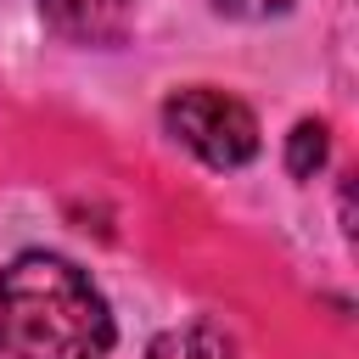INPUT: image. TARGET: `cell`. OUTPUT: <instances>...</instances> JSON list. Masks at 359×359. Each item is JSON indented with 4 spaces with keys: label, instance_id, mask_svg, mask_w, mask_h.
Wrapping results in <instances>:
<instances>
[{
    "label": "cell",
    "instance_id": "6da1fadb",
    "mask_svg": "<svg viewBox=\"0 0 359 359\" xmlns=\"http://www.w3.org/2000/svg\"><path fill=\"white\" fill-rule=\"evenodd\" d=\"M112 309L95 280L56 252H17L0 269L6 359H107Z\"/></svg>",
    "mask_w": 359,
    "mask_h": 359
},
{
    "label": "cell",
    "instance_id": "7a4b0ae2",
    "mask_svg": "<svg viewBox=\"0 0 359 359\" xmlns=\"http://www.w3.org/2000/svg\"><path fill=\"white\" fill-rule=\"evenodd\" d=\"M163 129L191 151L202 157L208 168H241L258 157V118L247 101L224 95V90H208V84H191L180 95L163 101Z\"/></svg>",
    "mask_w": 359,
    "mask_h": 359
},
{
    "label": "cell",
    "instance_id": "3957f363",
    "mask_svg": "<svg viewBox=\"0 0 359 359\" xmlns=\"http://www.w3.org/2000/svg\"><path fill=\"white\" fill-rule=\"evenodd\" d=\"M39 17L73 45H118L129 28V0H39Z\"/></svg>",
    "mask_w": 359,
    "mask_h": 359
},
{
    "label": "cell",
    "instance_id": "277c9868",
    "mask_svg": "<svg viewBox=\"0 0 359 359\" xmlns=\"http://www.w3.org/2000/svg\"><path fill=\"white\" fill-rule=\"evenodd\" d=\"M146 359H236V348L213 320H191V325H174V331L151 337Z\"/></svg>",
    "mask_w": 359,
    "mask_h": 359
},
{
    "label": "cell",
    "instance_id": "5b68a950",
    "mask_svg": "<svg viewBox=\"0 0 359 359\" xmlns=\"http://www.w3.org/2000/svg\"><path fill=\"white\" fill-rule=\"evenodd\" d=\"M325 157H331L325 123H320V118L292 123V135H286V174H292V180H314V174L325 168Z\"/></svg>",
    "mask_w": 359,
    "mask_h": 359
},
{
    "label": "cell",
    "instance_id": "8992f818",
    "mask_svg": "<svg viewBox=\"0 0 359 359\" xmlns=\"http://www.w3.org/2000/svg\"><path fill=\"white\" fill-rule=\"evenodd\" d=\"M224 17H241V22H264V17H280L292 11V0H219Z\"/></svg>",
    "mask_w": 359,
    "mask_h": 359
}]
</instances>
